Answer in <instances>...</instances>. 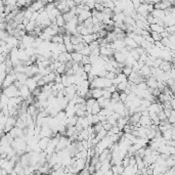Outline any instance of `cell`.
Here are the masks:
<instances>
[{"mask_svg":"<svg viewBox=\"0 0 175 175\" xmlns=\"http://www.w3.org/2000/svg\"><path fill=\"white\" fill-rule=\"evenodd\" d=\"M168 40L171 43H173V44H174V43H175V35H169L168 36Z\"/></svg>","mask_w":175,"mask_h":175,"instance_id":"37","label":"cell"},{"mask_svg":"<svg viewBox=\"0 0 175 175\" xmlns=\"http://www.w3.org/2000/svg\"><path fill=\"white\" fill-rule=\"evenodd\" d=\"M162 62H163V59H160V57H159V59H156L154 61V62H153V67H152V68H155V69L159 68L160 66H161Z\"/></svg>","mask_w":175,"mask_h":175,"instance_id":"24","label":"cell"},{"mask_svg":"<svg viewBox=\"0 0 175 175\" xmlns=\"http://www.w3.org/2000/svg\"><path fill=\"white\" fill-rule=\"evenodd\" d=\"M105 90L109 91L110 93H114V92H116V91H117V87L115 85H111L110 87L105 88Z\"/></svg>","mask_w":175,"mask_h":175,"instance_id":"32","label":"cell"},{"mask_svg":"<svg viewBox=\"0 0 175 175\" xmlns=\"http://www.w3.org/2000/svg\"><path fill=\"white\" fill-rule=\"evenodd\" d=\"M55 25L59 28H64L65 27L66 22H65V20H64V18H62V14H59V16H57L55 18Z\"/></svg>","mask_w":175,"mask_h":175,"instance_id":"15","label":"cell"},{"mask_svg":"<svg viewBox=\"0 0 175 175\" xmlns=\"http://www.w3.org/2000/svg\"><path fill=\"white\" fill-rule=\"evenodd\" d=\"M116 76H117V75H116L115 73H113V72H108L105 78H107L108 80H111V81H112V80H114L115 78H116Z\"/></svg>","mask_w":175,"mask_h":175,"instance_id":"28","label":"cell"},{"mask_svg":"<svg viewBox=\"0 0 175 175\" xmlns=\"http://www.w3.org/2000/svg\"><path fill=\"white\" fill-rule=\"evenodd\" d=\"M84 5H86L90 10L94 9V5H95V1H84Z\"/></svg>","mask_w":175,"mask_h":175,"instance_id":"25","label":"cell"},{"mask_svg":"<svg viewBox=\"0 0 175 175\" xmlns=\"http://www.w3.org/2000/svg\"><path fill=\"white\" fill-rule=\"evenodd\" d=\"M153 16V18L155 19H159V20H164L165 18V13H164V10H160V9H154L153 12L151 13Z\"/></svg>","mask_w":175,"mask_h":175,"instance_id":"12","label":"cell"},{"mask_svg":"<svg viewBox=\"0 0 175 175\" xmlns=\"http://www.w3.org/2000/svg\"><path fill=\"white\" fill-rule=\"evenodd\" d=\"M25 85L28 87V89L30 90L31 93H32L33 91L38 87V86H37V82L33 78H28L27 81H26V83H25Z\"/></svg>","mask_w":175,"mask_h":175,"instance_id":"5","label":"cell"},{"mask_svg":"<svg viewBox=\"0 0 175 175\" xmlns=\"http://www.w3.org/2000/svg\"><path fill=\"white\" fill-rule=\"evenodd\" d=\"M82 54L80 52H72L71 53V57H72V62H76V64H80L82 59Z\"/></svg>","mask_w":175,"mask_h":175,"instance_id":"13","label":"cell"},{"mask_svg":"<svg viewBox=\"0 0 175 175\" xmlns=\"http://www.w3.org/2000/svg\"><path fill=\"white\" fill-rule=\"evenodd\" d=\"M35 28H36V23L30 21L27 25L25 26V31H26V32H28V33H31V32H33V31L35 30Z\"/></svg>","mask_w":175,"mask_h":175,"instance_id":"14","label":"cell"},{"mask_svg":"<svg viewBox=\"0 0 175 175\" xmlns=\"http://www.w3.org/2000/svg\"><path fill=\"white\" fill-rule=\"evenodd\" d=\"M150 35L151 37L153 38V40L155 42H157V41H161V39H162V37L160 34H158V33H155V32H151L150 33Z\"/></svg>","mask_w":175,"mask_h":175,"instance_id":"21","label":"cell"},{"mask_svg":"<svg viewBox=\"0 0 175 175\" xmlns=\"http://www.w3.org/2000/svg\"><path fill=\"white\" fill-rule=\"evenodd\" d=\"M7 56H5L4 54H1L0 53V65H2L3 62H5V59H6Z\"/></svg>","mask_w":175,"mask_h":175,"instance_id":"36","label":"cell"},{"mask_svg":"<svg viewBox=\"0 0 175 175\" xmlns=\"http://www.w3.org/2000/svg\"><path fill=\"white\" fill-rule=\"evenodd\" d=\"M14 81H16V74H6L5 78L3 80V83H2V89L8 87V86L12 85Z\"/></svg>","mask_w":175,"mask_h":175,"instance_id":"2","label":"cell"},{"mask_svg":"<svg viewBox=\"0 0 175 175\" xmlns=\"http://www.w3.org/2000/svg\"><path fill=\"white\" fill-rule=\"evenodd\" d=\"M48 175H57V174H56V172H55V171H51Z\"/></svg>","mask_w":175,"mask_h":175,"instance_id":"39","label":"cell"},{"mask_svg":"<svg viewBox=\"0 0 175 175\" xmlns=\"http://www.w3.org/2000/svg\"><path fill=\"white\" fill-rule=\"evenodd\" d=\"M49 139L50 138H48V137H43V138H40L38 140V147L40 148V150H41L42 152L45 151L48 142H49Z\"/></svg>","mask_w":175,"mask_h":175,"instance_id":"10","label":"cell"},{"mask_svg":"<svg viewBox=\"0 0 175 175\" xmlns=\"http://www.w3.org/2000/svg\"><path fill=\"white\" fill-rule=\"evenodd\" d=\"M135 51L137 52V54L140 56V55H142V54H145V49L143 48H141V47H137V48H135Z\"/></svg>","mask_w":175,"mask_h":175,"instance_id":"34","label":"cell"},{"mask_svg":"<svg viewBox=\"0 0 175 175\" xmlns=\"http://www.w3.org/2000/svg\"><path fill=\"white\" fill-rule=\"evenodd\" d=\"M165 31V27L163 26H160V25H157V24H152L150 25V32H155V33H158V34H161L162 32Z\"/></svg>","mask_w":175,"mask_h":175,"instance_id":"8","label":"cell"},{"mask_svg":"<svg viewBox=\"0 0 175 175\" xmlns=\"http://www.w3.org/2000/svg\"><path fill=\"white\" fill-rule=\"evenodd\" d=\"M131 73H132V69H131V68L126 67V66H124V67H123V69H122V74H124L126 77H128Z\"/></svg>","mask_w":175,"mask_h":175,"instance_id":"22","label":"cell"},{"mask_svg":"<svg viewBox=\"0 0 175 175\" xmlns=\"http://www.w3.org/2000/svg\"><path fill=\"white\" fill-rule=\"evenodd\" d=\"M131 2H132V6H133V8H134V10H136L137 8L139 7V5L141 4V2L137 1V0H133V1H131Z\"/></svg>","mask_w":175,"mask_h":175,"instance_id":"33","label":"cell"},{"mask_svg":"<svg viewBox=\"0 0 175 175\" xmlns=\"http://www.w3.org/2000/svg\"><path fill=\"white\" fill-rule=\"evenodd\" d=\"M80 53H81L83 56H84V55L89 56V55H90V49H89V47H88V45L83 48V49L80 51Z\"/></svg>","mask_w":175,"mask_h":175,"instance_id":"23","label":"cell"},{"mask_svg":"<svg viewBox=\"0 0 175 175\" xmlns=\"http://www.w3.org/2000/svg\"><path fill=\"white\" fill-rule=\"evenodd\" d=\"M19 92H20V96L22 97L23 100H26L28 99L29 97L31 96V92L30 90L28 89V87L26 85H22L21 88L19 89Z\"/></svg>","mask_w":175,"mask_h":175,"instance_id":"4","label":"cell"},{"mask_svg":"<svg viewBox=\"0 0 175 175\" xmlns=\"http://www.w3.org/2000/svg\"><path fill=\"white\" fill-rule=\"evenodd\" d=\"M2 93H3L4 95H6L8 98L20 96L19 89L13 84L10 85V86H8V87H6V88H4V89H2Z\"/></svg>","mask_w":175,"mask_h":175,"instance_id":"1","label":"cell"},{"mask_svg":"<svg viewBox=\"0 0 175 175\" xmlns=\"http://www.w3.org/2000/svg\"><path fill=\"white\" fill-rule=\"evenodd\" d=\"M113 57L118 64H124L126 61V55H124V54L121 53L120 51H114Z\"/></svg>","mask_w":175,"mask_h":175,"instance_id":"7","label":"cell"},{"mask_svg":"<svg viewBox=\"0 0 175 175\" xmlns=\"http://www.w3.org/2000/svg\"><path fill=\"white\" fill-rule=\"evenodd\" d=\"M116 87H117V91H118V92H123V91H124L126 88L128 87V81L127 82L119 83V84L117 85Z\"/></svg>","mask_w":175,"mask_h":175,"instance_id":"17","label":"cell"},{"mask_svg":"<svg viewBox=\"0 0 175 175\" xmlns=\"http://www.w3.org/2000/svg\"><path fill=\"white\" fill-rule=\"evenodd\" d=\"M104 175H114V173H113V171H112V170H109V171L105 172V173H104Z\"/></svg>","mask_w":175,"mask_h":175,"instance_id":"38","label":"cell"},{"mask_svg":"<svg viewBox=\"0 0 175 175\" xmlns=\"http://www.w3.org/2000/svg\"><path fill=\"white\" fill-rule=\"evenodd\" d=\"M114 50H112L110 46L109 47H99V56H113Z\"/></svg>","mask_w":175,"mask_h":175,"instance_id":"6","label":"cell"},{"mask_svg":"<svg viewBox=\"0 0 175 175\" xmlns=\"http://www.w3.org/2000/svg\"><path fill=\"white\" fill-rule=\"evenodd\" d=\"M124 24L126 26H132V27H135V21H134L131 16H125Z\"/></svg>","mask_w":175,"mask_h":175,"instance_id":"18","label":"cell"},{"mask_svg":"<svg viewBox=\"0 0 175 175\" xmlns=\"http://www.w3.org/2000/svg\"><path fill=\"white\" fill-rule=\"evenodd\" d=\"M51 43H54V44H62L64 43V40H62V35H59V34H57V35L51 37Z\"/></svg>","mask_w":175,"mask_h":175,"instance_id":"16","label":"cell"},{"mask_svg":"<svg viewBox=\"0 0 175 175\" xmlns=\"http://www.w3.org/2000/svg\"><path fill=\"white\" fill-rule=\"evenodd\" d=\"M82 68H83V71H84V73L89 74L90 72H91V69H92V66H91L90 64H88V65H84Z\"/></svg>","mask_w":175,"mask_h":175,"instance_id":"27","label":"cell"},{"mask_svg":"<svg viewBox=\"0 0 175 175\" xmlns=\"http://www.w3.org/2000/svg\"><path fill=\"white\" fill-rule=\"evenodd\" d=\"M102 97H104L105 99H111L112 93H110L109 91H107L105 89H102Z\"/></svg>","mask_w":175,"mask_h":175,"instance_id":"30","label":"cell"},{"mask_svg":"<svg viewBox=\"0 0 175 175\" xmlns=\"http://www.w3.org/2000/svg\"><path fill=\"white\" fill-rule=\"evenodd\" d=\"M0 112H1V108H0Z\"/></svg>","mask_w":175,"mask_h":175,"instance_id":"40","label":"cell"},{"mask_svg":"<svg viewBox=\"0 0 175 175\" xmlns=\"http://www.w3.org/2000/svg\"><path fill=\"white\" fill-rule=\"evenodd\" d=\"M158 118H159L160 122H161V121H167V118H166V116H165V114H164V112H163V111L158 113Z\"/></svg>","mask_w":175,"mask_h":175,"instance_id":"29","label":"cell"},{"mask_svg":"<svg viewBox=\"0 0 175 175\" xmlns=\"http://www.w3.org/2000/svg\"><path fill=\"white\" fill-rule=\"evenodd\" d=\"M99 123V120H98V116L97 115H92V126Z\"/></svg>","mask_w":175,"mask_h":175,"instance_id":"35","label":"cell"},{"mask_svg":"<svg viewBox=\"0 0 175 175\" xmlns=\"http://www.w3.org/2000/svg\"><path fill=\"white\" fill-rule=\"evenodd\" d=\"M143 40H145V38H143L142 36H140V35H136V34H135V36L133 37V41L135 42L136 44L138 45V46H139L140 44H141V42L143 41Z\"/></svg>","mask_w":175,"mask_h":175,"instance_id":"20","label":"cell"},{"mask_svg":"<svg viewBox=\"0 0 175 175\" xmlns=\"http://www.w3.org/2000/svg\"><path fill=\"white\" fill-rule=\"evenodd\" d=\"M91 92V97L93 99H98L102 96V89H98V88H93V89H90Z\"/></svg>","mask_w":175,"mask_h":175,"instance_id":"11","label":"cell"},{"mask_svg":"<svg viewBox=\"0 0 175 175\" xmlns=\"http://www.w3.org/2000/svg\"><path fill=\"white\" fill-rule=\"evenodd\" d=\"M83 26H84L85 28H92L93 24H92V21H91V18L83 22Z\"/></svg>","mask_w":175,"mask_h":175,"instance_id":"26","label":"cell"},{"mask_svg":"<svg viewBox=\"0 0 175 175\" xmlns=\"http://www.w3.org/2000/svg\"><path fill=\"white\" fill-rule=\"evenodd\" d=\"M145 84H147L148 88H151V89H156L157 85H158V81L154 78V77L151 76L150 78H148L147 80H145Z\"/></svg>","mask_w":175,"mask_h":175,"instance_id":"9","label":"cell"},{"mask_svg":"<svg viewBox=\"0 0 175 175\" xmlns=\"http://www.w3.org/2000/svg\"><path fill=\"white\" fill-rule=\"evenodd\" d=\"M16 117H8V119L6 121V124H5L4 129H3L4 133H8L13 127H16Z\"/></svg>","mask_w":175,"mask_h":175,"instance_id":"3","label":"cell"},{"mask_svg":"<svg viewBox=\"0 0 175 175\" xmlns=\"http://www.w3.org/2000/svg\"><path fill=\"white\" fill-rule=\"evenodd\" d=\"M119 96H120V92H118V91H116V92L112 93L111 99L115 100V102H119Z\"/></svg>","mask_w":175,"mask_h":175,"instance_id":"31","label":"cell"},{"mask_svg":"<svg viewBox=\"0 0 175 175\" xmlns=\"http://www.w3.org/2000/svg\"><path fill=\"white\" fill-rule=\"evenodd\" d=\"M99 111H100V107L95 102H94V105H92V108H91V115H97L99 113Z\"/></svg>","mask_w":175,"mask_h":175,"instance_id":"19","label":"cell"}]
</instances>
